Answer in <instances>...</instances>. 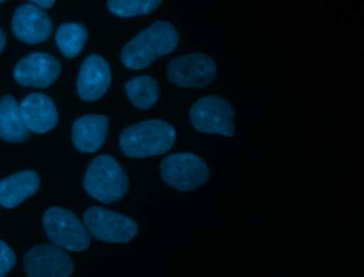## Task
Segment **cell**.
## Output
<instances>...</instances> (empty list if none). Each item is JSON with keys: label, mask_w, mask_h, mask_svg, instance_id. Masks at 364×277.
Segmentation results:
<instances>
[{"label": "cell", "mask_w": 364, "mask_h": 277, "mask_svg": "<svg viewBox=\"0 0 364 277\" xmlns=\"http://www.w3.org/2000/svg\"><path fill=\"white\" fill-rule=\"evenodd\" d=\"M112 83L109 64L101 55H91L80 68L77 89L82 99L95 102L109 89Z\"/></svg>", "instance_id": "12"}, {"label": "cell", "mask_w": 364, "mask_h": 277, "mask_svg": "<svg viewBox=\"0 0 364 277\" xmlns=\"http://www.w3.org/2000/svg\"><path fill=\"white\" fill-rule=\"evenodd\" d=\"M214 60L204 53H195L172 60L168 66V77L174 85L189 89H199L216 78Z\"/></svg>", "instance_id": "8"}, {"label": "cell", "mask_w": 364, "mask_h": 277, "mask_svg": "<svg viewBox=\"0 0 364 277\" xmlns=\"http://www.w3.org/2000/svg\"><path fill=\"white\" fill-rule=\"evenodd\" d=\"M6 40H7V36H6L5 32L0 29V53H3L4 48H5Z\"/></svg>", "instance_id": "22"}, {"label": "cell", "mask_w": 364, "mask_h": 277, "mask_svg": "<svg viewBox=\"0 0 364 277\" xmlns=\"http://www.w3.org/2000/svg\"><path fill=\"white\" fill-rule=\"evenodd\" d=\"M161 173L170 187L183 192L197 190L210 177L206 162L191 153L168 156L161 161Z\"/></svg>", "instance_id": "5"}, {"label": "cell", "mask_w": 364, "mask_h": 277, "mask_svg": "<svg viewBox=\"0 0 364 277\" xmlns=\"http://www.w3.org/2000/svg\"><path fill=\"white\" fill-rule=\"evenodd\" d=\"M14 36L27 44H37L50 38L53 23L48 13L36 4H23L12 21Z\"/></svg>", "instance_id": "11"}, {"label": "cell", "mask_w": 364, "mask_h": 277, "mask_svg": "<svg viewBox=\"0 0 364 277\" xmlns=\"http://www.w3.org/2000/svg\"><path fill=\"white\" fill-rule=\"evenodd\" d=\"M40 188V177L35 170H23L0 181V205L12 209L35 195Z\"/></svg>", "instance_id": "15"}, {"label": "cell", "mask_w": 364, "mask_h": 277, "mask_svg": "<svg viewBox=\"0 0 364 277\" xmlns=\"http://www.w3.org/2000/svg\"><path fill=\"white\" fill-rule=\"evenodd\" d=\"M178 44L174 26L165 21H155L125 45L121 60L131 70H144L155 60L172 53Z\"/></svg>", "instance_id": "1"}, {"label": "cell", "mask_w": 364, "mask_h": 277, "mask_svg": "<svg viewBox=\"0 0 364 277\" xmlns=\"http://www.w3.org/2000/svg\"><path fill=\"white\" fill-rule=\"evenodd\" d=\"M125 91L134 106L141 110L152 108L159 99V85L152 77L140 76L125 85Z\"/></svg>", "instance_id": "17"}, {"label": "cell", "mask_w": 364, "mask_h": 277, "mask_svg": "<svg viewBox=\"0 0 364 277\" xmlns=\"http://www.w3.org/2000/svg\"><path fill=\"white\" fill-rule=\"evenodd\" d=\"M31 2L36 4V6H40V8L50 9L54 6L55 0H31Z\"/></svg>", "instance_id": "21"}, {"label": "cell", "mask_w": 364, "mask_h": 277, "mask_svg": "<svg viewBox=\"0 0 364 277\" xmlns=\"http://www.w3.org/2000/svg\"><path fill=\"white\" fill-rule=\"evenodd\" d=\"M61 64L48 53H35L21 60L14 70L16 80L23 87H50L58 79Z\"/></svg>", "instance_id": "10"}, {"label": "cell", "mask_w": 364, "mask_h": 277, "mask_svg": "<svg viewBox=\"0 0 364 277\" xmlns=\"http://www.w3.org/2000/svg\"><path fill=\"white\" fill-rule=\"evenodd\" d=\"M84 188L95 200L112 204L127 194L129 178L116 159L107 155L99 156L87 170Z\"/></svg>", "instance_id": "3"}, {"label": "cell", "mask_w": 364, "mask_h": 277, "mask_svg": "<svg viewBox=\"0 0 364 277\" xmlns=\"http://www.w3.org/2000/svg\"><path fill=\"white\" fill-rule=\"evenodd\" d=\"M234 115L231 104L218 96L201 98L191 109V123L198 131L228 138L235 134Z\"/></svg>", "instance_id": "7"}, {"label": "cell", "mask_w": 364, "mask_h": 277, "mask_svg": "<svg viewBox=\"0 0 364 277\" xmlns=\"http://www.w3.org/2000/svg\"><path fill=\"white\" fill-rule=\"evenodd\" d=\"M0 138L12 143L24 142L31 138V130L23 121L20 106L11 95H5L0 100Z\"/></svg>", "instance_id": "16"}, {"label": "cell", "mask_w": 364, "mask_h": 277, "mask_svg": "<svg viewBox=\"0 0 364 277\" xmlns=\"http://www.w3.org/2000/svg\"><path fill=\"white\" fill-rule=\"evenodd\" d=\"M23 121L31 132L46 134L58 123V112L54 102L44 94L27 96L20 104Z\"/></svg>", "instance_id": "13"}, {"label": "cell", "mask_w": 364, "mask_h": 277, "mask_svg": "<svg viewBox=\"0 0 364 277\" xmlns=\"http://www.w3.org/2000/svg\"><path fill=\"white\" fill-rule=\"evenodd\" d=\"M176 131L163 119H149L129 126L120 136L123 153L131 158L164 155L173 147Z\"/></svg>", "instance_id": "2"}, {"label": "cell", "mask_w": 364, "mask_h": 277, "mask_svg": "<svg viewBox=\"0 0 364 277\" xmlns=\"http://www.w3.org/2000/svg\"><path fill=\"white\" fill-rule=\"evenodd\" d=\"M109 121L104 115H86L74 123L72 130L73 143L82 153L99 151L107 138Z\"/></svg>", "instance_id": "14"}, {"label": "cell", "mask_w": 364, "mask_h": 277, "mask_svg": "<svg viewBox=\"0 0 364 277\" xmlns=\"http://www.w3.org/2000/svg\"><path fill=\"white\" fill-rule=\"evenodd\" d=\"M86 27L82 23H63L56 34V42L61 53L68 58L80 55L86 44Z\"/></svg>", "instance_id": "18"}, {"label": "cell", "mask_w": 364, "mask_h": 277, "mask_svg": "<svg viewBox=\"0 0 364 277\" xmlns=\"http://www.w3.org/2000/svg\"><path fill=\"white\" fill-rule=\"evenodd\" d=\"M16 264V254L7 243L0 240V277L7 276Z\"/></svg>", "instance_id": "20"}, {"label": "cell", "mask_w": 364, "mask_h": 277, "mask_svg": "<svg viewBox=\"0 0 364 277\" xmlns=\"http://www.w3.org/2000/svg\"><path fill=\"white\" fill-rule=\"evenodd\" d=\"M25 272L28 277H71L74 264L60 247L39 245L25 256Z\"/></svg>", "instance_id": "9"}, {"label": "cell", "mask_w": 364, "mask_h": 277, "mask_svg": "<svg viewBox=\"0 0 364 277\" xmlns=\"http://www.w3.org/2000/svg\"><path fill=\"white\" fill-rule=\"evenodd\" d=\"M163 0H108L110 12L120 17L149 15L154 12Z\"/></svg>", "instance_id": "19"}, {"label": "cell", "mask_w": 364, "mask_h": 277, "mask_svg": "<svg viewBox=\"0 0 364 277\" xmlns=\"http://www.w3.org/2000/svg\"><path fill=\"white\" fill-rule=\"evenodd\" d=\"M5 1V0H0V2H4Z\"/></svg>", "instance_id": "23"}, {"label": "cell", "mask_w": 364, "mask_h": 277, "mask_svg": "<svg viewBox=\"0 0 364 277\" xmlns=\"http://www.w3.org/2000/svg\"><path fill=\"white\" fill-rule=\"evenodd\" d=\"M87 230L95 239L104 242L127 243L139 232L137 223L131 217L103 207H92L84 214Z\"/></svg>", "instance_id": "6"}, {"label": "cell", "mask_w": 364, "mask_h": 277, "mask_svg": "<svg viewBox=\"0 0 364 277\" xmlns=\"http://www.w3.org/2000/svg\"><path fill=\"white\" fill-rule=\"evenodd\" d=\"M44 229L53 243L70 251H86L91 244L85 224L65 208L48 209L43 217Z\"/></svg>", "instance_id": "4"}]
</instances>
